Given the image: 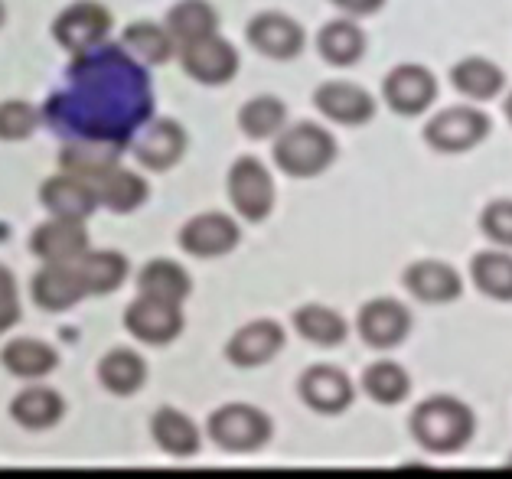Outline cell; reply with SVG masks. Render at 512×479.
Masks as SVG:
<instances>
[{
  "label": "cell",
  "instance_id": "cell-24",
  "mask_svg": "<svg viewBox=\"0 0 512 479\" xmlns=\"http://www.w3.org/2000/svg\"><path fill=\"white\" fill-rule=\"evenodd\" d=\"M121 157V144H108V141H82V144H69L62 150V170L76 173L82 180H102L108 170L118 167Z\"/></svg>",
  "mask_w": 512,
  "mask_h": 479
},
{
  "label": "cell",
  "instance_id": "cell-27",
  "mask_svg": "<svg viewBox=\"0 0 512 479\" xmlns=\"http://www.w3.org/2000/svg\"><path fill=\"white\" fill-rule=\"evenodd\" d=\"M137 287H141L144 297H157V300H170V304H183L190 297V274H186L180 264H173L167 258L151 261L137 277Z\"/></svg>",
  "mask_w": 512,
  "mask_h": 479
},
{
  "label": "cell",
  "instance_id": "cell-42",
  "mask_svg": "<svg viewBox=\"0 0 512 479\" xmlns=\"http://www.w3.org/2000/svg\"><path fill=\"white\" fill-rule=\"evenodd\" d=\"M506 118H509V124H512V95L506 98Z\"/></svg>",
  "mask_w": 512,
  "mask_h": 479
},
{
  "label": "cell",
  "instance_id": "cell-7",
  "mask_svg": "<svg viewBox=\"0 0 512 479\" xmlns=\"http://www.w3.org/2000/svg\"><path fill=\"white\" fill-rule=\"evenodd\" d=\"M382 95L395 115H424L437 98V79L424 66H398L385 75Z\"/></svg>",
  "mask_w": 512,
  "mask_h": 479
},
{
  "label": "cell",
  "instance_id": "cell-14",
  "mask_svg": "<svg viewBox=\"0 0 512 479\" xmlns=\"http://www.w3.org/2000/svg\"><path fill=\"white\" fill-rule=\"evenodd\" d=\"M314 105L323 118L336 124H369L376 118V98L353 82H323L314 95Z\"/></svg>",
  "mask_w": 512,
  "mask_h": 479
},
{
  "label": "cell",
  "instance_id": "cell-43",
  "mask_svg": "<svg viewBox=\"0 0 512 479\" xmlns=\"http://www.w3.org/2000/svg\"><path fill=\"white\" fill-rule=\"evenodd\" d=\"M0 23H4V4H0Z\"/></svg>",
  "mask_w": 512,
  "mask_h": 479
},
{
  "label": "cell",
  "instance_id": "cell-41",
  "mask_svg": "<svg viewBox=\"0 0 512 479\" xmlns=\"http://www.w3.org/2000/svg\"><path fill=\"white\" fill-rule=\"evenodd\" d=\"M336 10H343L346 17H369V14H379L385 7V0H330Z\"/></svg>",
  "mask_w": 512,
  "mask_h": 479
},
{
  "label": "cell",
  "instance_id": "cell-38",
  "mask_svg": "<svg viewBox=\"0 0 512 479\" xmlns=\"http://www.w3.org/2000/svg\"><path fill=\"white\" fill-rule=\"evenodd\" d=\"M36 124H40V115H36L33 105L27 102L0 105V137L4 141H23V137H30L36 131Z\"/></svg>",
  "mask_w": 512,
  "mask_h": 479
},
{
  "label": "cell",
  "instance_id": "cell-35",
  "mask_svg": "<svg viewBox=\"0 0 512 479\" xmlns=\"http://www.w3.org/2000/svg\"><path fill=\"white\" fill-rule=\"evenodd\" d=\"M10 411L23 427L43 431V427H53L62 418V398L49 392V388H27V392L14 398Z\"/></svg>",
  "mask_w": 512,
  "mask_h": 479
},
{
  "label": "cell",
  "instance_id": "cell-16",
  "mask_svg": "<svg viewBox=\"0 0 512 479\" xmlns=\"http://www.w3.org/2000/svg\"><path fill=\"white\" fill-rule=\"evenodd\" d=\"M248 43L268 59H294L304 53V27L284 14H261L248 23Z\"/></svg>",
  "mask_w": 512,
  "mask_h": 479
},
{
  "label": "cell",
  "instance_id": "cell-13",
  "mask_svg": "<svg viewBox=\"0 0 512 479\" xmlns=\"http://www.w3.org/2000/svg\"><path fill=\"white\" fill-rule=\"evenodd\" d=\"M239 225H235L229 216L222 212H203L183 225L180 232V245L183 251H190L196 258H219V255H229V251L239 245Z\"/></svg>",
  "mask_w": 512,
  "mask_h": 479
},
{
  "label": "cell",
  "instance_id": "cell-11",
  "mask_svg": "<svg viewBox=\"0 0 512 479\" xmlns=\"http://www.w3.org/2000/svg\"><path fill=\"white\" fill-rule=\"evenodd\" d=\"M356 330L372 349H395L411 333V313L398 300H369L359 310Z\"/></svg>",
  "mask_w": 512,
  "mask_h": 479
},
{
  "label": "cell",
  "instance_id": "cell-9",
  "mask_svg": "<svg viewBox=\"0 0 512 479\" xmlns=\"http://www.w3.org/2000/svg\"><path fill=\"white\" fill-rule=\"evenodd\" d=\"M124 326L137 336L141 343L151 346H164L170 339H177L183 330V313L180 304H170V300H157V297H137L134 304L124 313Z\"/></svg>",
  "mask_w": 512,
  "mask_h": 479
},
{
  "label": "cell",
  "instance_id": "cell-10",
  "mask_svg": "<svg viewBox=\"0 0 512 479\" xmlns=\"http://www.w3.org/2000/svg\"><path fill=\"white\" fill-rule=\"evenodd\" d=\"M183 69L203 85H226L239 72V53L219 33L183 46Z\"/></svg>",
  "mask_w": 512,
  "mask_h": 479
},
{
  "label": "cell",
  "instance_id": "cell-30",
  "mask_svg": "<svg viewBox=\"0 0 512 479\" xmlns=\"http://www.w3.org/2000/svg\"><path fill=\"white\" fill-rule=\"evenodd\" d=\"M98 378H102V385L108 388V392L134 395L137 388L144 385L147 365L131 349H115V352H108V356L102 359V365H98Z\"/></svg>",
  "mask_w": 512,
  "mask_h": 479
},
{
  "label": "cell",
  "instance_id": "cell-1",
  "mask_svg": "<svg viewBox=\"0 0 512 479\" xmlns=\"http://www.w3.org/2000/svg\"><path fill=\"white\" fill-rule=\"evenodd\" d=\"M154 95L147 72L121 46H95L79 53L69 66V88L46 105V118L56 131L76 134L82 141L124 144L147 124Z\"/></svg>",
  "mask_w": 512,
  "mask_h": 479
},
{
  "label": "cell",
  "instance_id": "cell-23",
  "mask_svg": "<svg viewBox=\"0 0 512 479\" xmlns=\"http://www.w3.org/2000/svg\"><path fill=\"white\" fill-rule=\"evenodd\" d=\"M317 49L330 66H356L362 53H366V33L349 17L333 20L317 33Z\"/></svg>",
  "mask_w": 512,
  "mask_h": 479
},
{
  "label": "cell",
  "instance_id": "cell-37",
  "mask_svg": "<svg viewBox=\"0 0 512 479\" xmlns=\"http://www.w3.org/2000/svg\"><path fill=\"white\" fill-rule=\"evenodd\" d=\"M4 365L20 378H40L56 369V352L36 339H17L4 349Z\"/></svg>",
  "mask_w": 512,
  "mask_h": 479
},
{
  "label": "cell",
  "instance_id": "cell-31",
  "mask_svg": "<svg viewBox=\"0 0 512 479\" xmlns=\"http://www.w3.org/2000/svg\"><path fill=\"white\" fill-rule=\"evenodd\" d=\"M76 264H79V271L85 277L89 294L118 291L121 281L128 277V261H124V255H118V251H85Z\"/></svg>",
  "mask_w": 512,
  "mask_h": 479
},
{
  "label": "cell",
  "instance_id": "cell-39",
  "mask_svg": "<svg viewBox=\"0 0 512 479\" xmlns=\"http://www.w3.org/2000/svg\"><path fill=\"white\" fill-rule=\"evenodd\" d=\"M480 229L499 248H512V199H496L483 209Z\"/></svg>",
  "mask_w": 512,
  "mask_h": 479
},
{
  "label": "cell",
  "instance_id": "cell-22",
  "mask_svg": "<svg viewBox=\"0 0 512 479\" xmlns=\"http://www.w3.org/2000/svg\"><path fill=\"white\" fill-rule=\"evenodd\" d=\"M451 82L460 95L473 98V102H490V98H496L506 88V75L496 62L483 56H470V59H460L454 66Z\"/></svg>",
  "mask_w": 512,
  "mask_h": 479
},
{
  "label": "cell",
  "instance_id": "cell-6",
  "mask_svg": "<svg viewBox=\"0 0 512 479\" xmlns=\"http://www.w3.org/2000/svg\"><path fill=\"white\" fill-rule=\"evenodd\" d=\"M229 199L245 222H261L274 209V180L265 163L255 157H242L229 170Z\"/></svg>",
  "mask_w": 512,
  "mask_h": 479
},
{
  "label": "cell",
  "instance_id": "cell-26",
  "mask_svg": "<svg viewBox=\"0 0 512 479\" xmlns=\"http://www.w3.org/2000/svg\"><path fill=\"white\" fill-rule=\"evenodd\" d=\"M154 440L164 447L170 457H193L199 450V431L196 424L180 414L177 408H160L151 421Z\"/></svg>",
  "mask_w": 512,
  "mask_h": 479
},
{
  "label": "cell",
  "instance_id": "cell-4",
  "mask_svg": "<svg viewBox=\"0 0 512 479\" xmlns=\"http://www.w3.org/2000/svg\"><path fill=\"white\" fill-rule=\"evenodd\" d=\"M209 434L222 450L252 453L268 444L271 418L252 405H226L209 418Z\"/></svg>",
  "mask_w": 512,
  "mask_h": 479
},
{
  "label": "cell",
  "instance_id": "cell-33",
  "mask_svg": "<svg viewBox=\"0 0 512 479\" xmlns=\"http://www.w3.org/2000/svg\"><path fill=\"white\" fill-rule=\"evenodd\" d=\"M98 199L111 209V212H131L147 199V183L131 170H108L102 180H95Z\"/></svg>",
  "mask_w": 512,
  "mask_h": 479
},
{
  "label": "cell",
  "instance_id": "cell-18",
  "mask_svg": "<svg viewBox=\"0 0 512 479\" xmlns=\"http://www.w3.org/2000/svg\"><path fill=\"white\" fill-rule=\"evenodd\" d=\"M284 349V330L274 320H255L245 323L239 333L229 339L226 356L229 362L242 365V369H255V365L271 362Z\"/></svg>",
  "mask_w": 512,
  "mask_h": 479
},
{
  "label": "cell",
  "instance_id": "cell-36",
  "mask_svg": "<svg viewBox=\"0 0 512 479\" xmlns=\"http://www.w3.org/2000/svg\"><path fill=\"white\" fill-rule=\"evenodd\" d=\"M124 49L134 53L141 62L160 66V62H167L173 53V36L170 30L157 27V23H131V27L124 30Z\"/></svg>",
  "mask_w": 512,
  "mask_h": 479
},
{
  "label": "cell",
  "instance_id": "cell-21",
  "mask_svg": "<svg viewBox=\"0 0 512 479\" xmlns=\"http://www.w3.org/2000/svg\"><path fill=\"white\" fill-rule=\"evenodd\" d=\"M186 150V131L177 121H151L137 137L134 154L147 170H170Z\"/></svg>",
  "mask_w": 512,
  "mask_h": 479
},
{
  "label": "cell",
  "instance_id": "cell-44",
  "mask_svg": "<svg viewBox=\"0 0 512 479\" xmlns=\"http://www.w3.org/2000/svg\"><path fill=\"white\" fill-rule=\"evenodd\" d=\"M509 470H512V457H509Z\"/></svg>",
  "mask_w": 512,
  "mask_h": 479
},
{
  "label": "cell",
  "instance_id": "cell-28",
  "mask_svg": "<svg viewBox=\"0 0 512 479\" xmlns=\"http://www.w3.org/2000/svg\"><path fill=\"white\" fill-rule=\"evenodd\" d=\"M167 30L177 43H193L203 40V36H212L219 30V17L206 0H180L177 7L170 10L167 17Z\"/></svg>",
  "mask_w": 512,
  "mask_h": 479
},
{
  "label": "cell",
  "instance_id": "cell-25",
  "mask_svg": "<svg viewBox=\"0 0 512 479\" xmlns=\"http://www.w3.org/2000/svg\"><path fill=\"white\" fill-rule=\"evenodd\" d=\"M470 277H473V284H477V291H483L486 297L503 300V304L512 300V255L509 251H480V255H473Z\"/></svg>",
  "mask_w": 512,
  "mask_h": 479
},
{
  "label": "cell",
  "instance_id": "cell-3",
  "mask_svg": "<svg viewBox=\"0 0 512 479\" xmlns=\"http://www.w3.org/2000/svg\"><path fill=\"white\" fill-rule=\"evenodd\" d=\"M336 160V141L327 128L320 124H291L278 134L274 141V163L294 180H307V176H320L323 170H330V163Z\"/></svg>",
  "mask_w": 512,
  "mask_h": 479
},
{
  "label": "cell",
  "instance_id": "cell-2",
  "mask_svg": "<svg viewBox=\"0 0 512 479\" xmlns=\"http://www.w3.org/2000/svg\"><path fill=\"white\" fill-rule=\"evenodd\" d=\"M473 411L451 395H434L421 401L411 414V434L431 453H457L470 444L473 437Z\"/></svg>",
  "mask_w": 512,
  "mask_h": 479
},
{
  "label": "cell",
  "instance_id": "cell-29",
  "mask_svg": "<svg viewBox=\"0 0 512 479\" xmlns=\"http://www.w3.org/2000/svg\"><path fill=\"white\" fill-rule=\"evenodd\" d=\"M294 330L301 333L307 343L330 349V346H340L346 339V320L323 304H307L294 313Z\"/></svg>",
  "mask_w": 512,
  "mask_h": 479
},
{
  "label": "cell",
  "instance_id": "cell-5",
  "mask_svg": "<svg viewBox=\"0 0 512 479\" xmlns=\"http://www.w3.org/2000/svg\"><path fill=\"white\" fill-rule=\"evenodd\" d=\"M486 134H490V118L480 108L467 105L447 108L424 124V141L434 150H441V154H464V150L483 144Z\"/></svg>",
  "mask_w": 512,
  "mask_h": 479
},
{
  "label": "cell",
  "instance_id": "cell-20",
  "mask_svg": "<svg viewBox=\"0 0 512 479\" xmlns=\"http://www.w3.org/2000/svg\"><path fill=\"white\" fill-rule=\"evenodd\" d=\"M30 248L43 261H79L89 251V232L79 219H53L33 232Z\"/></svg>",
  "mask_w": 512,
  "mask_h": 479
},
{
  "label": "cell",
  "instance_id": "cell-8",
  "mask_svg": "<svg viewBox=\"0 0 512 479\" xmlns=\"http://www.w3.org/2000/svg\"><path fill=\"white\" fill-rule=\"evenodd\" d=\"M108 30H111V14L102 4H95V0L72 4L53 27L59 46H66L69 53H76V56L89 53V49H95V46H102Z\"/></svg>",
  "mask_w": 512,
  "mask_h": 479
},
{
  "label": "cell",
  "instance_id": "cell-40",
  "mask_svg": "<svg viewBox=\"0 0 512 479\" xmlns=\"http://www.w3.org/2000/svg\"><path fill=\"white\" fill-rule=\"evenodd\" d=\"M20 320V304H17V284L7 268H0V333L10 330Z\"/></svg>",
  "mask_w": 512,
  "mask_h": 479
},
{
  "label": "cell",
  "instance_id": "cell-17",
  "mask_svg": "<svg viewBox=\"0 0 512 479\" xmlns=\"http://www.w3.org/2000/svg\"><path fill=\"white\" fill-rule=\"evenodd\" d=\"M40 199L56 219H79V222L85 216H92L95 206L102 203L95 183L82 180L76 173H62V176H53V180H46L40 189Z\"/></svg>",
  "mask_w": 512,
  "mask_h": 479
},
{
  "label": "cell",
  "instance_id": "cell-34",
  "mask_svg": "<svg viewBox=\"0 0 512 479\" xmlns=\"http://www.w3.org/2000/svg\"><path fill=\"white\" fill-rule=\"evenodd\" d=\"M287 121V105L274 95H258L252 102H245L239 111V124L248 137L265 141V137H278Z\"/></svg>",
  "mask_w": 512,
  "mask_h": 479
},
{
  "label": "cell",
  "instance_id": "cell-15",
  "mask_svg": "<svg viewBox=\"0 0 512 479\" xmlns=\"http://www.w3.org/2000/svg\"><path fill=\"white\" fill-rule=\"evenodd\" d=\"M301 398L307 408H314L317 414H343L353 405V382L349 375L333 369V365H314L301 375Z\"/></svg>",
  "mask_w": 512,
  "mask_h": 479
},
{
  "label": "cell",
  "instance_id": "cell-19",
  "mask_svg": "<svg viewBox=\"0 0 512 479\" xmlns=\"http://www.w3.org/2000/svg\"><path fill=\"white\" fill-rule=\"evenodd\" d=\"M405 287L408 294L421 304H451L464 291L460 274L444 261H418L405 268Z\"/></svg>",
  "mask_w": 512,
  "mask_h": 479
},
{
  "label": "cell",
  "instance_id": "cell-32",
  "mask_svg": "<svg viewBox=\"0 0 512 479\" xmlns=\"http://www.w3.org/2000/svg\"><path fill=\"white\" fill-rule=\"evenodd\" d=\"M362 388H366V395L372 401H379V405H398V401H405L411 392V378L398 362L379 359L362 375Z\"/></svg>",
  "mask_w": 512,
  "mask_h": 479
},
{
  "label": "cell",
  "instance_id": "cell-12",
  "mask_svg": "<svg viewBox=\"0 0 512 479\" xmlns=\"http://www.w3.org/2000/svg\"><path fill=\"white\" fill-rule=\"evenodd\" d=\"M89 294L76 261H46V268L33 277V300L43 310H69Z\"/></svg>",
  "mask_w": 512,
  "mask_h": 479
}]
</instances>
